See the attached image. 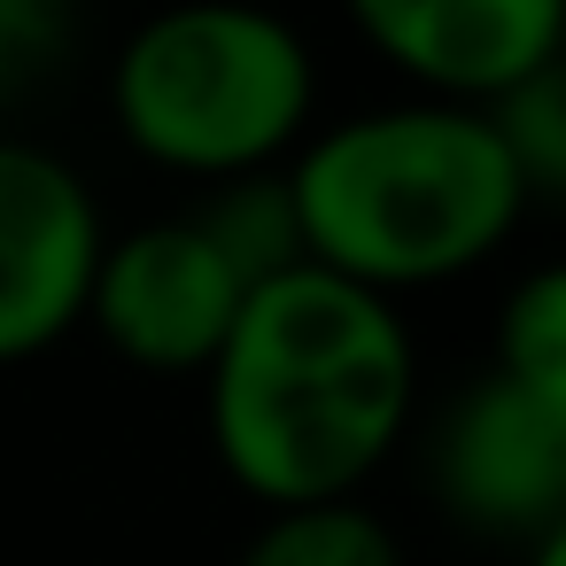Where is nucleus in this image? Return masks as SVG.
<instances>
[{"label":"nucleus","mask_w":566,"mask_h":566,"mask_svg":"<svg viewBox=\"0 0 566 566\" xmlns=\"http://www.w3.org/2000/svg\"><path fill=\"white\" fill-rule=\"evenodd\" d=\"M202 411L226 481L256 512L365 496L419 411L411 326L388 295L295 264L241 295L202 373Z\"/></svg>","instance_id":"nucleus-1"},{"label":"nucleus","mask_w":566,"mask_h":566,"mask_svg":"<svg viewBox=\"0 0 566 566\" xmlns=\"http://www.w3.org/2000/svg\"><path fill=\"white\" fill-rule=\"evenodd\" d=\"M303 264L365 287L403 295L489 264L520 218L535 210L496 125L458 102H388L349 109L280 164Z\"/></svg>","instance_id":"nucleus-2"},{"label":"nucleus","mask_w":566,"mask_h":566,"mask_svg":"<svg viewBox=\"0 0 566 566\" xmlns=\"http://www.w3.org/2000/svg\"><path fill=\"white\" fill-rule=\"evenodd\" d=\"M109 117L133 156L179 179H256L318 117L311 40L256 0H171L109 63Z\"/></svg>","instance_id":"nucleus-3"},{"label":"nucleus","mask_w":566,"mask_h":566,"mask_svg":"<svg viewBox=\"0 0 566 566\" xmlns=\"http://www.w3.org/2000/svg\"><path fill=\"white\" fill-rule=\"evenodd\" d=\"M241 272L210 249L195 218H148L102 241L86 326L156 380H202L241 318Z\"/></svg>","instance_id":"nucleus-4"},{"label":"nucleus","mask_w":566,"mask_h":566,"mask_svg":"<svg viewBox=\"0 0 566 566\" xmlns=\"http://www.w3.org/2000/svg\"><path fill=\"white\" fill-rule=\"evenodd\" d=\"M427 473L473 535L535 543L566 527V396L481 373L434 419Z\"/></svg>","instance_id":"nucleus-5"},{"label":"nucleus","mask_w":566,"mask_h":566,"mask_svg":"<svg viewBox=\"0 0 566 566\" xmlns=\"http://www.w3.org/2000/svg\"><path fill=\"white\" fill-rule=\"evenodd\" d=\"M102 241V202L55 148L0 140V365H24L86 326Z\"/></svg>","instance_id":"nucleus-6"},{"label":"nucleus","mask_w":566,"mask_h":566,"mask_svg":"<svg viewBox=\"0 0 566 566\" xmlns=\"http://www.w3.org/2000/svg\"><path fill=\"white\" fill-rule=\"evenodd\" d=\"M342 9L357 40L419 86V102L489 109L566 55V0H342Z\"/></svg>","instance_id":"nucleus-7"},{"label":"nucleus","mask_w":566,"mask_h":566,"mask_svg":"<svg viewBox=\"0 0 566 566\" xmlns=\"http://www.w3.org/2000/svg\"><path fill=\"white\" fill-rule=\"evenodd\" d=\"M233 566H403V543L365 496H334V504L256 512Z\"/></svg>","instance_id":"nucleus-8"},{"label":"nucleus","mask_w":566,"mask_h":566,"mask_svg":"<svg viewBox=\"0 0 566 566\" xmlns=\"http://www.w3.org/2000/svg\"><path fill=\"white\" fill-rule=\"evenodd\" d=\"M210 249L241 272V287H264L280 272L303 264V233H295V202H287V179L280 171H256V179H226L202 210H187Z\"/></svg>","instance_id":"nucleus-9"},{"label":"nucleus","mask_w":566,"mask_h":566,"mask_svg":"<svg viewBox=\"0 0 566 566\" xmlns=\"http://www.w3.org/2000/svg\"><path fill=\"white\" fill-rule=\"evenodd\" d=\"M489 373H504L520 388H543V396H566V272L558 264H535L527 280L504 287Z\"/></svg>","instance_id":"nucleus-10"},{"label":"nucleus","mask_w":566,"mask_h":566,"mask_svg":"<svg viewBox=\"0 0 566 566\" xmlns=\"http://www.w3.org/2000/svg\"><path fill=\"white\" fill-rule=\"evenodd\" d=\"M481 117L496 125V140H504V156H512L527 202H551V195L566 187V63H558V71H535V78L512 86V94H496Z\"/></svg>","instance_id":"nucleus-11"},{"label":"nucleus","mask_w":566,"mask_h":566,"mask_svg":"<svg viewBox=\"0 0 566 566\" xmlns=\"http://www.w3.org/2000/svg\"><path fill=\"white\" fill-rule=\"evenodd\" d=\"M71 24V0H0V86H24Z\"/></svg>","instance_id":"nucleus-12"},{"label":"nucleus","mask_w":566,"mask_h":566,"mask_svg":"<svg viewBox=\"0 0 566 566\" xmlns=\"http://www.w3.org/2000/svg\"><path fill=\"white\" fill-rule=\"evenodd\" d=\"M527 558H535V566H566V527L535 535V543H527Z\"/></svg>","instance_id":"nucleus-13"}]
</instances>
